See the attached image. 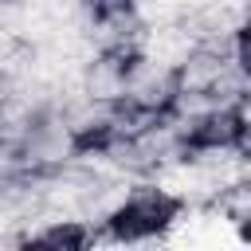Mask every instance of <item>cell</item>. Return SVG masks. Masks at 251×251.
Returning a JSON list of instances; mask_svg holds the SVG:
<instances>
[{
	"instance_id": "1",
	"label": "cell",
	"mask_w": 251,
	"mask_h": 251,
	"mask_svg": "<svg viewBox=\"0 0 251 251\" xmlns=\"http://www.w3.org/2000/svg\"><path fill=\"white\" fill-rule=\"evenodd\" d=\"M78 149V137L67 129V122L59 118V110H39L31 129L24 133L20 141V157H24V173H47V169H59L75 157Z\"/></svg>"
},
{
	"instance_id": "2",
	"label": "cell",
	"mask_w": 251,
	"mask_h": 251,
	"mask_svg": "<svg viewBox=\"0 0 251 251\" xmlns=\"http://www.w3.org/2000/svg\"><path fill=\"white\" fill-rule=\"evenodd\" d=\"M173 94H176L173 67H165L157 59H145V55H129L126 59V98L122 102H133L141 110L161 114V110H169Z\"/></svg>"
},
{
	"instance_id": "3",
	"label": "cell",
	"mask_w": 251,
	"mask_h": 251,
	"mask_svg": "<svg viewBox=\"0 0 251 251\" xmlns=\"http://www.w3.org/2000/svg\"><path fill=\"white\" fill-rule=\"evenodd\" d=\"M86 98L98 102H122L126 98V55L118 51H94L82 63V78H78Z\"/></svg>"
},
{
	"instance_id": "4",
	"label": "cell",
	"mask_w": 251,
	"mask_h": 251,
	"mask_svg": "<svg viewBox=\"0 0 251 251\" xmlns=\"http://www.w3.org/2000/svg\"><path fill=\"white\" fill-rule=\"evenodd\" d=\"M192 47H196V35H192L180 20H169V24H145L133 55L157 59V63H165V67H176Z\"/></svg>"
},
{
	"instance_id": "5",
	"label": "cell",
	"mask_w": 251,
	"mask_h": 251,
	"mask_svg": "<svg viewBox=\"0 0 251 251\" xmlns=\"http://www.w3.org/2000/svg\"><path fill=\"white\" fill-rule=\"evenodd\" d=\"M220 63H224L220 51L196 43V47L173 67V75H176V90H212V86H216V75H220Z\"/></svg>"
},
{
	"instance_id": "6",
	"label": "cell",
	"mask_w": 251,
	"mask_h": 251,
	"mask_svg": "<svg viewBox=\"0 0 251 251\" xmlns=\"http://www.w3.org/2000/svg\"><path fill=\"white\" fill-rule=\"evenodd\" d=\"M212 208H216L227 224H235L239 231H247V224H251V180L224 184V188L212 196Z\"/></svg>"
},
{
	"instance_id": "7",
	"label": "cell",
	"mask_w": 251,
	"mask_h": 251,
	"mask_svg": "<svg viewBox=\"0 0 251 251\" xmlns=\"http://www.w3.org/2000/svg\"><path fill=\"white\" fill-rule=\"evenodd\" d=\"M82 4H86V8H94V12H98V8H102V4H106V0H82Z\"/></svg>"
}]
</instances>
